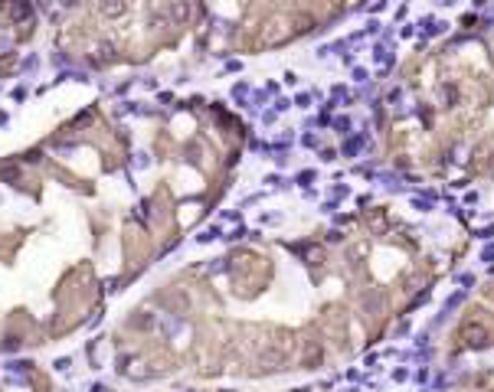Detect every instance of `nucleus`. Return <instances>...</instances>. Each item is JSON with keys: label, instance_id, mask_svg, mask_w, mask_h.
<instances>
[{"label": "nucleus", "instance_id": "1", "mask_svg": "<svg viewBox=\"0 0 494 392\" xmlns=\"http://www.w3.org/2000/svg\"><path fill=\"white\" fill-rule=\"evenodd\" d=\"M187 13H190V7H187L184 0H177V4H174V17L177 20H187Z\"/></svg>", "mask_w": 494, "mask_h": 392}, {"label": "nucleus", "instance_id": "2", "mask_svg": "<svg viewBox=\"0 0 494 392\" xmlns=\"http://www.w3.org/2000/svg\"><path fill=\"white\" fill-rule=\"evenodd\" d=\"M30 366H33V363H27V359H17V363H10L7 370H10V373H27Z\"/></svg>", "mask_w": 494, "mask_h": 392}, {"label": "nucleus", "instance_id": "3", "mask_svg": "<svg viewBox=\"0 0 494 392\" xmlns=\"http://www.w3.org/2000/svg\"><path fill=\"white\" fill-rule=\"evenodd\" d=\"M0 350H7V353L20 350V340H13V337H10V340H4V343H0Z\"/></svg>", "mask_w": 494, "mask_h": 392}, {"label": "nucleus", "instance_id": "4", "mask_svg": "<svg viewBox=\"0 0 494 392\" xmlns=\"http://www.w3.org/2000/svg\"><path fill=\"white\" fill-rule=\"evenodd\" d=\"M216 235H219V229H216V226H213V229H206V232H200V242H210V239H216Z\"/></svg>", "mask_w": 494, "mask_h": 392}]
</instances>
